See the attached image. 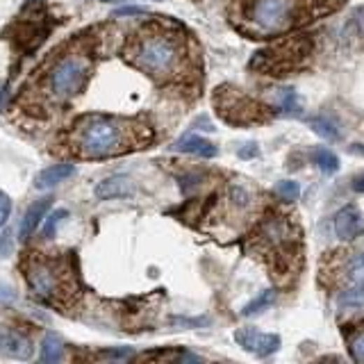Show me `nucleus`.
<instances>
[{
	"label": "nucleus",
	"instance_id": "obj_21",
	"mask_svg": "<svg viewBox=\"0 0 364 364\" xmlns=\"http://www.w3.org/2000/svg\"><path fill=\"white\" fill-rule=\"evenodd\" d=\"M312 160L323 173H337L340 171V158H337V155L332 150H328V148H316L314 155H312Z\"/></svg>",
	"mask_w": 364,
	"mask_h": 364
},
{
	"label": "nucleus",
	"instance_id": "obj_24",
	"mask_svg": "<svg viewBox=\"0 0 364 364\" xmlns=\"http://www.w3.org/2000/svg\"><path fill=\"white\" fill-rule=\"evenodd\" d=\"M66 216H69L66 209H55V212L48 216V221H46V225H43V237H46V239H50V237L57 232V227L62 225V221Z\"/></svg>",
	"mask_w": 364,
	"mask_h": 364
},
{
	"label": "nucleus",
	"instance_id": "obj_7",
	"mask_svg": "<svg viewBox=\"0 0 364 364\" xmlns=\"http://www.w3.org/2000/svg\"><path fill=\"white\" fill-rule=\"evenodd\" d=\"M214 105L218 109V116L234 125H246L260 118V107L255 105L253 100H248L241 94H232L230 89H223V87L216 91Z\"/></svg>",
	"mask_w": 364,
	"mask_h": 364
},
{
	"label": "nucleus",
	"instance_id": "obj_18",
	"mask_svg": "<svg viewBox=\"0 0 364 364\" xmlns=\"http://www.w3.org/2000/svg\"><path fill=\"white\" fill-rule=\"evenodd\" d=\"M344 273L351 285H364V253L351 255V260L344 267Z\"/></svg>",
	"mask_w": 364,
	"mask_h": 364
},
{
	"label": "nucleus",
	"instance_id": "obj_12",
	"mask_svg": "<svg viewBox=\"0 0 364 364\" xmlns=\"http://www.w3.org/2000/svg\"><path fill=\"white\" fill-rule=\"evenodd\" d=\"M50 205H52V198L46 196V198H39L36 203H32L30 207H27V212L23 214L21 227H18V239H21V241L30 239V237L36 232V227L43 223V216L50 209Z\"/></svg>",
	"mask_w": 364,
	"mask_h": 364
},
{
	"label": "nucleus",
	"instance_id": "obj_28",
	"mask_svg": "<svg viewBox=\"0 0 364 364\" xmlns=\"http://www.w3.org/2000/svg\"><path fill=\"white\" fill-rule=\"evenodd\" d=\"M9 253H12V234L3 232L0 234V258H7Z\"/></svg>",
	"mask_w": 364,
	"mask_h": 364
},
{
	"label": "nucleus",
	"instance_id": "obj_9",
	"mask_svg": "<svg viewBox=\"0 0 364 364\" xmlns=\"http://www.w3.org/2000/svg\"><path fill=\"white\" fill-rule=\"evenodd\" d=\"M234 342L241 346L244 351H248L258 358H269L271 353L280 349V337L271 332H258L253 328H239L234 332Z\"/></svg>",
	"mask_w": 364,
	"mask_h": 364
},
{
	"label": "nucleus",
	"instance_id": "obj_14",
	"mask_svg": "<svg viewBox=\"0 0 364 364\" xmlns=\"http://www.w3.org/2000/svg\"><path fill=\"white\" fill-rule=\"evenodd\" d=\"M71 176H76V164H52V167L48 169H43L36 173V178H34V187L36 189H52L55 185H59V182L64 180H69Z\"/></svg>",
	"mask_w": 364,
	"mask_h": 364
},
{
	"label": "nucleus",
	"instance_id": "obj_32",
	"mask_svg": "<svg viewBox=\"0 0 364 364\" xmlns=\"http://www.w3.org/2000/svg\"><path fill=\"white\" fill-rule=\"evenodd\" d=\"M349 150H351L353 155H362V158H364V144H351Z\"/></svg>",
	"mask_w": 364,
	"mask_h": 364
},
{
	"label": "nucleus",
	"instance_id": "obj_19",
	"mask_svg": "<svg viewBox=\"0 0 364 364\" xmlns=\"http://www.w3.org/2000/svg\"><path fill=\"white\" fill-rule=\"evenodd\" d=\"M273 303H276V289H264V291H260V296H255L251 303L241 309V314L244 316H253V314L262 312V309H267Z\"/></svg>",
	"mask_w": 364,
	"mask_h": 364
},
{
	"label": "nucleus",
	"instance_id": "obj_15",
	"mask_svg": "<svg viewBox=\"0 0 364 364\" xmlns=\"http://www.w3.org/2000/svg\"><path fill=\"white\" fill-rule=\"evenodd\" d=\"M173 148L180 150V153L198 155V158H205V160L216 158V146L212 141L203 139V136H198V134H185L182 139L176 141V146H173Z\"/></svg>",
	"mask_w": 364,
	"mask_h": 364
},
{
	"label": "nucleus",
	"instance_id": "obj_2",
	"mask_svg": "<svg viewBox=\"0 0 364 364\" xmlns=\"http://www.w3.org/2000/svg\"><path fill=\"white\" fill-rule=\"evenodd\" d=\"M130 59L153 78H167L180 66V46L169 34H148L134 43Z\"/></svg>",
	"mask_w": 364,
	"mask_h": 364
},
{
	"label": "nucleus",
	"instance_id": "obj_10",
	"mask_svg": "<svg viewBox=\"0 0 364 364\" xmlns=\"http://www.w3.org/2000/svg\"><path fill=\"white\" fill-rule=\"evenodd\" d=\"M335 234L344 241H351L362 230V212L355 205H344L332 218Z\"/></svg>",
	"mask_w": 364,
	"mask_h": 364
},
{
	"label": "nucleus",
	"instance_id": "obj_11",
	"mask_svg": "<svg viewBox=\"0 0 364 364\" xmlns=\"http://www.w3.org/2000/svg\"><path fill=\"white\" fill-rule=\"evenodd\" d=\"M0 353L14 360H27L32 355V342L21 332H14L9 328L0 326Z\"/></svg>",
	"mask_w": 364,
	"mask_h": 364
},
{
	"label": "nucleus",
	"instance_id": "obj_22",
	"mask_svg": "<svg viewBox=\"0 0 364 364\" xmlns=\"http://www.w3.org/2000/svg\"><path fill=\"white\" fill-rule=\"evenodd\" d=\"M362 300H364V285H351L340 294V305H344V307H349V305L358 307V305H362Z\"/></svg>",
	"mask_w": 364,
	"mask_h": 364
},
{
	"label": "nucleus",
	"instance_id": "obj_25",
	"mask_svg": "<svg viewBox=\"0 0 364 364\" xmlns=\"http://www.w3.org/2000/svg\"><path fill=\"white\" fill-rule=\"evenodd\" d=\"M349 349H351L353 360H355V362H360V364H364V330L353 337Z\"/></svg>",
	"mask_w": 364,
	"mask_h": 364
},
{
	"label": "nucleus",
	"instance_id": "obj_27",
	"mask_svg": "<svg viewBox=\"0 0 364 364\" xmlns=\"http://www.w3.org/2000/svg\"><path fill=\"white\" fill-rule=\"evenodd\" d=\"M100 358H109V360H127L132 358V351L130 349H109L100 353Z\"/></svg>",
	"mask_w": 364,
	"mask_h": 364
},
{
	"label": "nucleus",
	"instance_id": "obj_1",
	"mask_svg": "<svg viewBox=\"0 0 364 364\" xmlns=\"http://www.w3.org/2000/svg\"><path fill=\"white\" fill-rule=\"evenodd\" d=\"M134 127L114 116H85L73 132V148L89 160H103L134 148Z\"/></svg>",
	"mask_w": 364,
	"mask_h": 364
},
{
	"label": "nucleus",
	"instance_id": "obj_5",
	"mask_svg": "<svg viewBox=\"0 0 364 364\" xmlns=\"http://www.w3.org/2000/svg\"><path fill=\"white\" fill-rule=\"evenodd\" d=\"M25 278L32 294L43 300H59L69 291V276L52 260H32L25 267Z\"/></svg>",
	"mask_w": 364,
	"mask_h": 364
},
{
	"label": "nucleus",
	"instance_id": "obj_13",
	"mask_svg": "<svg viewBox=\"0 0 364 364\" xmlns=\"http://www.w3.org/2000/svg\"><path fill=\"white\" fill-rule=\"evenodd\" d=\"M94 194L98 200L127 198L134 194V187H132V180L127 176H112V178H105L103 182H98Z\"/></svg>",
	"mask_w": 364,
	"mask_h": 364
},
{
	"label": "nucleus",
	"instance_id": "obj_30",
	"mask_svg": "<svg viewBox=\"0 0 364 364\" xmlns=\"http://www.w3.org/2000/svg\"><path fill=\"white\" fill-rule=\"evenodd\" d=\"M132 14H141V9L139 7H123L116 12V16H132Z\"/></svg>",
	"mask_w": 364,
	"mask_h": 364
},
{
	"label": "nucleus",
	"instance_id": "obj_16",
	"mask_svg": "<svg viewBox=\"0 0 364 364\" xmlns=\"http://www.w3.org/2000/svg\"><path fill=\"white\" fill-rule=\"evenodd\" d=\"M64 358V346L59 342V337L55 335H46L41 342V362L46 364H55Z\"/></svg>",
	"mask_w": 364,
	"mask_h": 364
},
{
	"label": "nucleus",
	"instance_id": "obj_33",
	"mask_svg": "<svg viewBox=\"0 0 364 364\" xmlns=\"http://www.w3.org/2000/svg\"><path fill=\"white\" fill-rule=\"evenodd\" d=\"M5 103H7V89L3 87V89H0V109L5 107Z\"/></svg>",
	"mask_w": 364,
	"mask_h": 364
},
{
	"label": "nucleus",
	"instance_id": "obj_26",
	"mask_svg": "<svg viewBox=\"0 0 364 364\" xmlns=\"http://www.w3.org/2000/svg\"><path fill=\"white\" fill-rule=\"evenodd\" d=\"M9 212H12V200H9L7 194H3V191H0V227L7 223Z\"/></svg>",
	"mask_w": 364,
	"mask_h": 364
},
{
	"label": "nucleus",
	"instance_id": "obj_34",
	"mask_svg": "<svg viewBox=\"0 0 364 364\" xmlns=\"http://www.w3.org/2000/svg\"><path fill=\"white\" fill-rule=\"evenodd\" d=\"M103 3H112V0H103Z\"/></svg>",
	"mask_w": 364,
	"mask_h": 364
},
{
	"label": "nucleus",
	"instance_id": "obj_31",
	"mask_svg": "<svg viewBox=\"0 0 364 364\" xmlns=\"http://www.w3.org/2000/svg\"><path fill=\"white\" fill-rule=\"evenodd\" d=\"M353 189L358 191V194H364V173H362V176H358V178L353 180Z\"/></svg>",
	"mask_w": 364,
	"mask_h": 364
},
{
	"label": "nucleus",
	"instance_id": "obj_4",
	"mask_svg": "<svg viewBox=\"0 0 364 364\" xmlns=\"http://www.w3.org/2000/svg\"><path fill=\"white\" fill-rule=\"evenodd\" d=\"M300 16V0H251L248 18L264 32L291 27Z\"/></svg>",
	"mask_w": 364,
	"mask_h": 364
},
{
	"label": "nucleus",
	"instance_id": "obj_17",
	"mask_svg": "<svg viewBox=\"0 0 364 364\" xmlns=\"http://www.w3.org/2000/svg\"><path fill=\"white\" fill-rule=\"evenodd\" d=\"M309 125H312V130L318 134V136H323V139L328 141H340L342 139V132H340V127H337L330 118H326V116H314V118H309Z\"/></svg>",
	"mask_w": 364,
	"mask_h": 364
},
{
	"label": "nucleus",
	"instance_id": "obj_29",
	"mask_svg": "<svg viewBox=\"0 0 364 364\" xmlns=\"http://www.w3.org/2000/svg\"><path fill=\"white\" fill-rule=\"evenodd\" d=\"M353 25H355V30H358V34L364 36V7L355 9V14H353Z\"/></svg>",
	"mask_w": 364,
	"mask_h": 364
},
{
	"label": "nucleus",
	"instance_id": "obj_23",
	"mask_svg": "<svg viewBox=\"0 0 364 364\" xmlns=\"http://www.w3.org/2000/svg\"><path fill=\"white\" fill-rule=\"evenodd\" d=\"M276 194L285 200V203H294V200L298 198V194H300V187H298V182H294V180H282L276 185Z\"/></svg>",
	"mask_w": 364,
	"mask_h": 364
},
{
	"label": "nucleus",
	"instance_id": "obj_3",
	"mask_svg": "<svg viewBox=\"0 0 364 364\" xmlns=\"http://www.w3.org/2000/svg\"><path fill=\"white\" fill-rule=\"evenodd\" d=\"M87 78H89V59L82 57V55H66V57H62L48 71L46 85H48V94L55 100H66L85 87Z\"/></svg>",
	"mask_w": 364,
	"mask_h": 364
},
{
	"label": "nucleus",
	"instance_id": "obj_8",
	"mask_svg": "<svg viewBox=\"0 0 364 364\" xmlns=\"http://www.w3.org/2000/svg\"><path fill=\"white\" fill-rule=\"evenodd\" d=\"M260 237L273 251L285 253L291 248V244H294V225H291L285 216H271L262 223Z\"/></svg>",
	"mask_w": 364,
	"mask_h": 364
},
{
	"label": "nucleus",
	"instance_id": "obj_6",
	"mask_svg": "<svg viewBox=\"0 0 364 364\" xmlns=\"http://www.w3.org/2000/svg\"><path fill=\"white\" fill-rule=\"evenodd\" d=\"M305 55H309V41L303 39H294V41H285L280 46H273L269 50H262L253 57L251 66L260 69V71H271V73H280L287 71L291 66H296L298 59H303Z\"/></svg>",
	"mask_w": 364,
	"mask_h": 364
},
{
	"label": "nucleus",
	"instance_id": "obj_20",
	"mask_svg": "<svg viewBox=\"0 0 364 364\" xmlns=\"http://www.w3.org/2000/svg\"><path fill=\"white\" fill-rule=\"evenodd\" d=\"M276 107L280 109V114H298V98L294 89H278L276 91Z\"/></svg>",
	"mask_w": 364,
	"mask_h": 364
}]
</instances>
